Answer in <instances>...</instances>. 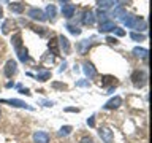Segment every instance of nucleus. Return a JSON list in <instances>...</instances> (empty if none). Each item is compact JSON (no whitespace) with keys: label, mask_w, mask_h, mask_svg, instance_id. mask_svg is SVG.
Returning a JSON list of instances; mask_svg holds the SVG:
<instances>
[{"label":"nucleus","mask_w":152,"mask_h":143,"mask_svg":"<svg viewBox=\"0 0 152 143\" xmlns=\"http://www.w3.org/2000/svg\"><path fill=\"white\" fill-rule=\"evenodd\" d=\"M122 22L125 24L128 29L138 30L140 33L147 29V22H146L141 16H135V14H127V18H122Z\"/></svg>","instance_id":"nucleus-1"},{"label":"nucleus","mask_w":152,"mask_h":143,"mask_svg":"<svg viewBox=\"0 0 152 143\" xmlns=\"http://www.w3.org/2000/svg\"><path fill=\"white\" fill-rule=\"evenodd\" d=\"M146 81H147V73L144 70H135L132 73V83L135 88H142V86L146 84Z\"/></svg>","instance_id":"nucleus-2"},{"label":"nucleus","mask_w":152,"mask_h":143,"mask_svg":"<svg viewBox=\"0 0 152 143\" xmlns=\"http://www.w3.org/2000/svg\"><path fill=\"white\" fill-rule=\"evenodd\" d=\"M0 103H7L10 107H16V108H26V110H33L32 105H27L24 100H19V99H2L0 100Z\"/></svg>","instance_id":"nucleus-3"},{"label":"nucleus","mask_w":152,"mask_h":143,"mask_svg":"<svg viewBox=\"0 0 152 143\" xmlns=\"http://www.w3.org/2000/svg\"><path fill=\"white\" fill-rule=\"evenodd\" d=\"M3 73H5L7 78H13V76L18 73V62L13 60V59L7 60V64H5V67H3Z\"/></svg>","instance_id":"nucleus-4"},{"label":"nucleus","mask_w":152,"mask_h":143,"mask_svg":"<svg viewBox=\"0 0 152 143\" xmlns=\"http://www.w3.org/2000/svg\"><path fill=\"white\" fill-rule=\"evenodd\" d=\"M98 135L100 138L104 142V143H113L114 142V135H113V130L108 127H100L98 129Z\"/></svg>","instance_id":"nucleus-5"},{"label":"nucleus","mask_w":152,"mask_h":143,"mask_svg":"<svg viewBox=\"0 0 152 143\" xmlns=\"http://www.w3.org/2000/svg\"><path fill=\"white\" fill-rule=\"evenodd\" d=\"M28 18L33 19V21H38V22H45L46 21L45 11H41L40 8H30L28 10Z\"/></svg>","instance_id":"nucleus-6"},{"label":"nucleus","mask_w":152,"mask_h":143,"mask_svg":"<svg viewBox=\"0 0 152 143\" xmlns=\"http://www.w3.org/2000/svg\"><path fill=\"white\" fill-rule=\"evenodd\" d=\"M49 140H51L49 133L45 130H37L33 133V142L35 143H49Z\"/></svg>","instance_id":"nucleus-7"},{"label":"nucleus","mask_w":152,"mask_h":143,"mask_svg":"<svg viewBox=\"0 0 152 143\" xmlns=\"http://www.w3.org/2000/svg\"><path fill=\"white\" fill-rule=\"evenodd\" d=\"M75 11H76V7H75L73 3H65V5H62V14H64V18H66V19L73 18V16H75Z\"/></svg>","instance_id":"nucleus-8"},{"label":"nucleus","mask_w":152,"mask_h":143,"mask_svg":"<svg viewBox=\"0 0 152 143\" xmlns=\"http://www.w3.org/2000/svg\"><path fill=\"white\" fill-rule=\"evenodd\" d=\"M122 105V99L116 95V97H113L111 100H108L106 103H104V110H116Z\"/></svg>","instance_id":"nucleus-9"},{"label":"nucleus","mask_w":152,"mask_h":143,"mask_svg":"<svg viewBox=\"0 0 152 143\" xmlns=\"http://www.w3.org/2000/svg\"><path fill=\"white\" fill-rule=\"evenodd\" d=\"M57 43H59L60 49L64 51L65 54H68V52H70V41H68V38L64 37V35H59V37H57Z\"/></svg>","instance_id":"nucleus-10"},{"label":"nucleus","mask_w":152,"mask_h":143,"mask_svg":"<svg viewBox=\"0 0 152 143\" xmlns=\"http://www.w3.org/2000/svg\"><path fill=\"white\" fill-rule=\"evenodd\" d=\"M83 72L87 78H95V76H97V70H95V67L90 64V62H86L83 65Z\"/></svg>","instance_id":"nucleus-11"},{"label":"nucleus","mask_w":152,"mask_h":143,"mask_svg":"<svg viewBox=\"0 0 152 143\" xmlns=\"http://www.w3.org/2000/svg\"><path fill=\"white\" fill-rule=\"evenodd\" d=\"M95 22V13L92 10H87V11H84L83 14V24L84 26H92Z\"/></svg>","instance_id":"nucleus-12"},{"label":"nucleus","mask_w":152,"mask_h":143,"mask_svg":"<svg viewBox=\"0 0 152 143\" xmlns=\"http://www.w3.org/2000/svg\"><path fill=\"white\" fill-rule=\"evenodd\" d=\"M27 75H28V76H33L35 80L41 81V83H43V81H48V80L51 78V72H49V70H40L37 75H33V73H27Z\"/></svg>","instance_id":"nucleus-13"},{"label":"nucleus","mask_w":152,"mask_h":143,"mask_svg":"<svg viewBox=\"0 0 152 143\" xmlns=\"http://www.w3.org/2000/svg\"><path fill=\"white\" fill-rule=\"evenodd\" d=\"M114 29H116V26H114L113 21H103L100 22V33H108V32H113Z\"/></svg>","instance_id":"nucleus-14"},{"label":"nucleus","mask_w":152,"mask_h":143,"mask_svg":"<svg viewBox=\"0 0 152 143\" xmlns=\"http://www.w3.org/2000/svg\"><path fill=\"white\" fill-rule=\"evenodd\" d=\"M11 45H13V48H14V51H18L19 48L22 46V35H21V32H16V33L11 37Z\"/></svg>","instance_id":"nucleus-15"},{"label":"nucleus","mask_w":152,"mask_h":143,"mask_svg":"<svg viewBox=\"0 0 152 143\" xmlns=\"http://www.w3.org/2000/svg\"><path fill=\"white\" fill-rule=\"evenodd\" d=\"M14 26H16V22H14L13 19H7V21H3V24H2V33H3V35L10 33Z\"/></svg>","instance_id":"nucleus-16"},{"label":"nucleus","mask_w":152,"mask_h":143,"mask_svg":"<svg viewBox=\"0 0 152 143\" xmlns=\"http://www.w3.org/2000/svg\"><path fill=\"white\" fill-rule=\"evenodd\" d=\"M133 54H135L136 57H141V59H144L147 60V54H149V51L146 49V48H140V46H136V48H133Z\"/></svg>","instance_id":"nucleus-17"},{"label":"nucleus","mask_w":152,"mask_h":143,"mask_svg":"<svg viewBox=\"0 0 152 143\" xmlns=\"http://www.w3.org/2000/svg\"><path fill=\"white\" fill-rule=\"evenodd\" d=\"M10 11L16 13V14H21L24 11V3H21V2H11V3H10Z\"/></svg>","instance_id":"nucleus-18"},{"label":"nucleus","mask_w":152,"mask_h":143,"mask_svg":"<svg viewBox=\"0 0 152 143\" xmlns=\"http://www.w3.org/2000/svg\"><path fill=\"white\" fill-rule=\"evenodd\" d=\"M16 54H18V57H19V60L24 62V64H26V62L28 60V51H27V48L21 46V48H19V49L16 51Z\"/></svg>","instance_id":"nucleus-19"},{"label":"nucleus","mask_w":152,"mask_h":143,"mask_svg":"<svg viewBox=\"0 0 152 143\" xmlns=\"http://www.w3.org/2000/svg\"><path fill=\"white\" fill-rule=\"evenodd\" d=\"M90 46H92V40H83V41H79V45H78V51L81 54H86Z\"/></svg>","instance_id":"nucleus-20"},{"label":"nucleus","mask_w":152,"mask_h":143,"mask_svg":"<svg viewBox=\"0 0 152 143\" xmlns=\"http://www.w3.org/2000/svg\"><path fill=\"white\" fill-rule=\"evenodd\" d=\"M111 16L122 19L124 16H127V11H125V8H124L122 5H119V7H116V8H114V11H113V14H111Z\"/></svg>","instance_id":"nucleus-21"},{"label":"nucleus","mask_w":152,"mask_h":143,"mask_svg":"<svg viewBox=\"0 0 152 143\" xmlns=\"http://www.w3.org/2000/svg\"><path fill=\"white\" fill-rule=\"evenodd\" d=\"M56 13H57V8L54 7V5H48L46 11H45V16H46V19H54Z\"/></svg>","instance_id":"nucleus-22"},{"label":"nucleus","mask_w":152,"mask_h":143,"mask_svg":"<svg viewBox=\"0 0 152 143\" xmlns=\"http://www.w3.org/2000/svg\"><path fill=\"white\" fill-rule=\"evenodd\" d=\"M114 3H116V0H98L100 10H108V8H111Z\"/></svg>","instance_id":"nucleus-23"},{"label":"nucleus","mask_w":152,"mask_h":143,"mask_svg":"<svg viewBox=\"0 0 152 143\" xmlns=\"http://www.w3.org/2000/svg\"><path fill=\"white\" fill-rule=\"evenodd\" d=\"M49 49H52V54H54V56H59L60 49H59V43H57V38H52V40L49 41Z\"/></svg>","instance_id":"nucleus-24"},{"label":"nucleus","mask_w":152,"mask_h":143,"mask_svg":"<svg viewBox=\"0 0 152 143\" xmlns=\"http://www.w3.org/2000/svg\"><path fill=\"white\" fill-rule=\"evenodd\" d=\"M106 84H113V86H116V84H117V81H116V76H111V75H106V76H103L102 86H106Z\"/></svg>","instance_id":"nucleus-25"},{"label":"nucleus","mask_w":152,"mask_h":143,"mask_svg":"<svg viewBox=\"0 0 152 143\" xmlns=\"http://www.w3.org/2000/svg\"><path fill=\"white\" fill-rule=\"evenodd\" d=\"M130 38H132V40H135V41H144V40H146V35H144V33L132 32V33H130Z\"/></svg>","instance_id":"nucleus-26"},{"label":"nucleus","mask_w":152,"mask_h":143,"mask_svg":"<svg viewBox=\"0 0 152 143\" xmlns=\"http://www.w3.org/2000/svg\"><path fill=\"white\" fill-rule=\"evenodd\" d=\"M71 130H73V127L71 126H64V127H60V130H59V135L60 137H66V135H70Z\"/></svg>","instance_id":"nucleus-27"},{"label":"nucleus","mask_w":152,"mask_h":143,"mask_svg":"<svg viewBox=\"0 0 152 143\" xmlns=\"http://www.w3.org/2000/svg\"><path fill=\"white\" fill-rule=\"evenodd\" d=\"M66 29H68L70 33H73V35H79L81 33V29L78 26H71V24H66Z\"/></svg>","instance_id":"nucleus-28"},{"label":"nucleus","mask_w":152,"mask_h":143,"mask_svg":"<svg viewBox=\"0 0 152 143\" xmlns=\"http://www.w3.org/2000/svg\"><path fill=\"white\" fill-rule=\"evenodd\" d=\"M97 16H98V19H100V22H103V21H108V19H106V16H108V14L104 13V10H98V11H97Z\"/></svg>","instance_id":"nucleus-29"},{"label":"nucleus","mask_w":152,"mask_h":143,"mask_svg":"<svg viewBox=\"0 0 152 143\" xmlns=\"http://www.w3.org/2000/svg\"><path fill=\"white\" fill-rule=\"evenodd\" d=\"M76 86L78 88H89L90 83H89V80H79V81H76Z\"/></svg>","instance_id":"nucleus-30"},{"label":"nucleus","mask_w":152,"mask_h":143,"mask_svg":"<svg viewBox=\"0 0 152 143\" xmlns=\"http://www.w3.org/2000/svg\"><path fill=\"white\" fill-rule=\"evenodd\" d=\"M52 88H56V89H66V84H64V83H52Z\"/></svg>","instance_id":"nucleus-31"},{"label":"nucleus","mask_w":152,"mask_h":143,"mask_svg":"<svg viewBox=\"0 0 152 143\" xmlns=\"http://www.w3.org/2000/svg\"><path fill=\"white\" fill-rule=\"evenodd\" d=\"M114 32H116V35H119V37H124V35H125V30H122L121 27H116V29H114Z\"/></svg>","instance_id":"nucleus-32"},{"label":"nucleus","mask_w":152,"mask_h":143,"mask_svg":"<svg viewBox=\"0 0 152 143\" xmlns=\"http://www.w3.org/2000/svg\"><path fill=\"white\" fill-rule=\"evenodd\" d=\"M19 92L24 94V95H32V92H30V91H28L27 88H19Z\"/></svg>","instance_id":"nucleus-33"},{"label":"nucleus","mask_w":152,"mask_h":143,"mask_svg":"<svg viewBox=\"0 0 152 143\" xmlns=\"http://www.w3.org/2000/svg\"><path fill=\"white\" fill-rule=\"evenodd\" d=\"M79 143H94V140H92V137H83Z\"/></svg>","instance_id":"nucleus-34"},{"label":"nucleus","mask_w":152,"mask_h":143,"mask_svg":"<svg viewBox=\"0 0 152 143\" xmlns=\"http://www.w3.org/2000/svg\"><path fill=\"white\" fill-rule=\"evenodd\" d=\"M87 124H89L90 127H94V126H95V116H90V118L87 119Z\"/></svg>","instance_id":"nucleus-35"},{"label":"nucleus","mask_w":152,"mask_h":143,"mask_svg":"<svg viewBox=\"0 0 152 143\" xmlns=\"http://www.w3.org/2000/svg\"><path fill=\"white\" fill-rule=\"evenodd\" d=\"M65 111H68V113H78V111H79V108H73V107H68V108H65Z\"/></svg>","instance_id":"nucleus-36"},{"label":"nucleus","mask_w":152,"mask_h":143,"mask_svg":"<svg viewBox=\"0 0 152 143\" xmlns=\"http://www.w3.org/2000/svg\"><path fill=\"white\" fill-rule=\"evenodd\" d=\"M106 41L111 43V45H116V43H117V40H116V38H113V37H106Z\"/></svg>","instance_id":"nucleus-37"},{"label":"nucleus","mask_w":152,"mask_h":143,"mask_svg":"<svg viewBox=\"0 0 152 143\" xmlns=\"http://www.w3.org/2000/svg\"><path fill=\"white\" fill-rule=\"evenodd\" d=\"M43 103H45V107H52V105H54V102H48V100H45Z\"/></svg>","instance_id":"nucleus-38"},{"label":"nucleus","mask_w":152,"mask_h":143,"mask_svg":"<svg viewBox=\"0 0 152 143\" xmlns=\"http://www.w3.org/2000/svg\"><path fill=\"white\" fill-rule=\"evenodd\" d=\"M65 67H66V62H64V64H62V67H60V72H64V70H65Z\"/></svg>","instance_id":"nucleus-39"},{"label":"nucleus","mask_w":152,"mask_h":143,"mask_svg":"<svg viewBox=\"0 0 152 143\" xmlns=\"http://www.w3.org/2000/svg\"><path fill=\"white\" fill-rule=\"evenodd\" d=\"M14 86V83H11V81H10V83H7V88H13Z\"/></svg>","instance_id":"nucleus-40"},{"label":"nucleus","mask_w":152,"mask_h":143,"mask_svg":"<svg viewBox=\"0 0 152 143\" xmlns=\"http://www.w3.org/2000/svg\"><path fill=\"white\" fill-rule=\"evenodd\" d=\"M70 2V0H59V3H62V5H64V3H68Z\"/></svg>","instance_id":"nucleus-41"},{"label":"nucleus","mask_w":152,"mask_h":143,"mask_svg":"<svg viewBox=\"0 0 152 143\" xmlns=\"http://www.w3.org/2000/svg\"><path fill=\"white\" fill-rule=\"evenodd\" d=\"M2 18H3V8L0 7V19H2Z\"/></svg>","instance_id":"nucleus-42"},{"label":"nucleus","mask_w":152,"mask_h":143,"mask_svg":"<svg viewBox=\"0 0 152 143\" xmlns=\"http://www.w3.org/2000/svg\"><path fill=\"white\" fill-rule=\"evenodd\" d=\"M0 118H2V110H0Z\"/></svg>","instance_id":"nucleus-43"},{"label":"nucleus","mask_w":152,"mask_h":143,"mask_svg":"<svg viewBox=\"0 0 152 143\" xmlns=\"http://www.w3.org/2000/svg\"><path fill=\"white\" fill-rule=\"evenodd\" d=\"M3 2H7V3H8V2H10V0H3Z\"/></svg>","instance_id":"nucleus-44"}]
</instances>
